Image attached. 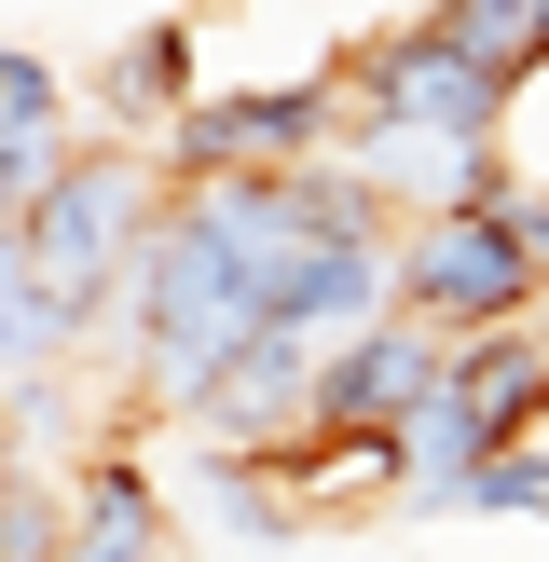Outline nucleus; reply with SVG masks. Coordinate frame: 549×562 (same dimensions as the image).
Returning <instances> with one entry per match:
<instances>
[{
	"mask_svg": "<svg viewBox=\"0 0 549 562\" xmlns=\"http://www.w3.org/2000/svg\"><path fill=\"white\" fill-rule=\"evenodd\" d=\"M453 344H467V329H439V316H412V302H384L371 329L316 344V426H399V412L453 371Z\"/></svg>",
	"mask_w": 549,
	"mask_h": 562,
	"instance_id": "6",
	"label": "nucleus"
},
{
	"mask_svg": "<svg viewBox=\"0 0 549 562\" xmlns=\"http://www.w3.org/2000/svg\"><path fill=\"white\" fill-rule=\"evenodd\" d=\"M110 110H124V137H165L192 110V27H137L124 55H110V82H97Z\"/></svg>",
	"mask_w": 549,
	"mask_h": 562,
	"instance_id": "9",
	"label": "nucleus"
},
{
	"mask_svg": "<svg viewBox=\"0 0 549 562\" xmlns=\"http://www.w3.org/2000/svg\"><path fill=\"white\" fill-rule=\"evenodd\" d=\"M329 137H344V55H329V69H302V82L192 97L152 151H165V179H234V165H302V151H329Z\"/></svg>",
	"mask_w": 549,
	"mask_h": 562,
	"instance_id": "3",
	"label": "nucleus"
},
{
	"mask_svg": "<svg viewBox=\"0 0 549 562\" xmlns=\"http://www.w3.org/2000/svg\"><path fill=\"white\" fill-rule=\"evenodd\" d=\"M69 124H82V97H69V82H55V55L0 42V192H14V206H27V192H42L55 165L82 151Z\"/></svg>",
	"mask_w": 549,
	"mask_h": 562,
	"instance_id": "8",
	"label": "nucleus"
},
{
	"mask_svg": "<svg viewBox=\"0 0 549 562\" xmlns=\"http://www.w3.org/2000/svg\"><path fill=\"white\" fill-rule=\"evenodd\" d=\"M152 206H165V151L152 137H82L14 206V274H42V289L97 329L110 302H124V261H137V234H152Z\"/></svg>",
	"mask_w": 549,
	"mask_h": 562,
	"instance_id": "1",
	"label": "nucleus"
},
{
	"mask_svg": "<svg viewBox=\"0 0 549 562\" xmlns=\"http://www.w3.org/2000/svg\"><path fill=\"white\" fill-rule=\"evenodd\" d=\"M329 151L384 192L399 220H439V206H481L494 192V137H439V124H344Z\"/></svg>",
	"mask_w": 549,
	"mask_h": 562,
	"instance_id": "7",
	"label": "nucleus"
},
{
	"mask_svg": "<svg viewBox=\"0 0 549 562\" xmlns=\"http://www.w3.org/2000/svg\"><path fill=\"white\" fill-rule=\"evenodd\" d=\"M494 82L508 69H481V55L453 42V27H384V42H357L344 55V124H439V137H494Z\"/></svg>",
	"mask_w": 549,
	"mask_h": 562,
	"instance_id": "4",
	"label": "nucleus"
},
{
	"mask_svg": "<svg viewBox=\"0 0 549 562\" xmlns=\"http://www.w3.org/2000/svg\"><path fill=\"white\" fill-rule=\"evenodd\" d=\"M399 302L439 329H508V316H549V234L522 192H481V206H439V220H399Z\"/></svg>",
	"mask_w": 549,
	"mask_h": 562,
	"instance_id": "2",
	"label": "nucleus"
},
{
	"mask_svg": "<svg viewBox=\"0 0 549 562\" xmlns=\"http://www.w3.org/2000/svg\"><path fill=\"white\" fill-rule=\"evenodd\" d=\"M384 302H399V220H329V234H302L289 261H274V289H261V329L344 344V329H371Z\"/></svg>",
	"mask_w": 549,
	"mask_h": 562,
	"instance_id": "5",
	"label": "nucleus"
},
{
	"mask_svg": "<svg viewBox=\"0 0 549 562\" xmlns=\"http://www.w3.org/2000/svg\"><path fill=\"white\" fill-rule=\"evenodd\" d=\"M0 261H14V192H0Z\"/></svg>",
	"mask_w": 549,
	"mask_h": 562,
	"instance_id": "13",
	"label": "nucleus"
},
{
	"mask_svg": "<svg viewBox=\"0 0 549 562\" xmlns=\"http://www.w3.org/2000/svg\"><path fill=\"white\" fill-rule=\"evenodd\" d=\"M508 453H522V467H549V398H536V412L508 426Z\"/></svg>",
	"mask_w": 549,
	"mask_h": 562,
	"instance_id": "12",
	"label": "nucleus"
},
{
	"mask_svg": "<svg viewBox=\"0 0 549 562\" xmlns=\"http://www.w3.org/2000/svg\"><path fill=\"white\" fill-rule=\"evenodd\" d=\"M439 27H453L481 69H522V55H549V0H439Z\"/></svg>",
	"mask_w": 549,
	"mask_h": 562,
	"instance_id": "11",
	"label": "nucleus"
},
{
	"mask_svg": "<svg viewBox=\"0 0 549 562\" xmlns=\"http://www.w3.org/2000/svg\"><path fill=\"white\" fill-rule=\"evenodd\" d=\"M494 192H522V206L549 220V55H522V69L494 82Z\"/></svg>",
	"mask_w": 549,
	"mask_h": 562,
	"instance_id": "10",
	"label": "nucleus"
}]
</instances>
